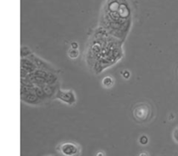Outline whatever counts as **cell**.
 <instances>
[{
	"label": "cell",
	"instance_id": "obj_1",
	"mask_svg": "<svg viewBox=\"0 0 178 156\" xmlns=\"http://www.w3.org/2000/svg\"><path fill=\"white\" fill-rule=\"evenodd\" d=\"M132 115L134 119L139 123L149 121L152 117V108L147 102H140L133 108Z\"/></svg>",
	"mask_w": 178,
	"mask_h": 156
},
{
	"label": "cell",
	"instance_id": "obj_2",
	"mask_svg": "<svg viewBox=\"0 0 178 156\" xmlns=\"http://www.w3.org/2000/svg\"><path fill=\"white\" fill-rule=\"evenodd\" d=\"M57 150L63 156H80L82 153L81 146L71 141H65L58 144Z\"/></svg>",
	"mask_w": 178,
	"mask_h": 156
},
{
	"label": "cell",
	"instance_id": "obj_3",
	"mask_svg": "<svg viewBox=\"0 0 178 156\" xmlns=\"http://www.w3.org/2000/svg\"><path fill=\"white\" fill-rule=\"evenodd\" d=\"M57 99L63 101V102L67 103V104H73L76 102V96L75 94L73 93V91H59L58 95L57 96Z\"/></svg>",
	"mask_w": 178,
	"mask_h": 156
},
{
	"label": "cell",
	"instance_id": "obj_4",
	"mask_svg": "<svg viewBox=\"0 0 178 156\" xmlns=\"http://www.w3.org/2000/svg\"><path fill=\"white\" fill-rule=\"evenodd\" d=\"M115 83V81L113 79L112 76H106L103 79L102 81V84L104 88H112L113 85Z\"/></svg>",
	"mask_w": 178,
	"mask_h": 156
},
{
	"label": "cell",
	"instance_id": "obj_5",
	"mask_svg": "<svg viewBox=\"0 0 178 156\" xmlns=\"http://www.w3.org/2000/svg\"><path fill=\"white\" fill-rule=\"evenodd\" d=\"M79 56V51L78 50H76V49H71L70 51H69V56L71 58V59H76Z\"/></svg>",
	"mask_w": 178,
	"mask_h": 156
},
{
	"label": "cell",
	"instance_id": "obj_6",
	"mask_svg": "<svg viewBox=\"0 0 178 156\" xmlns=\"http://www.w3.org/2000/svg\"><path fill=\"white\" fill-rule=\"evenodd\" d=\"M139 142L142 144V145H146L148 142H149V139L146 135H142L140 138H139Z\"/></svg>",
	"mask_w": 178,
	"mask_h": 156
},
{
	"label": "cell",
	"instance_id": "obj_7",
	"mask_svg": "<svg viewBox=\"0 0 178 156\" xmlns=\"http://www.w3.org/2000/svg\"><path fill=\"white\" fill-rule=\"evenodd\" d=\"M173 138H174L175 141L178 143V127L174 130V133H173Z\"/></svg>",
	"mask_w": 178,
	"mask_h": 156
},
{
	"label": "cell",
	"instance_id": "obj_8",
	"mask_svg": "<svg viewBox=\"0 0 178 156\" xmlns=\"http://www.w3.org/2000/svg\"><path fill=\"white\" fill-rule=\"evenodd\" d=\"M122 76L125 78V79H129V77L130 76V74L128 70H124L122 72Z\"/></svg>",
	"mask_w": 178,
	"mask_h": 156
},
{
	"label": "cell",
	"instance_id": "obj_9",
	"mask_svg": "<svg viewBox=\"0 0 178 156\" xmlns=\"http://www.w3.org/2000/svg\"><path fill=\"white\" fill-rule=\"evenodd\" d=\"M77 48H78V44H77V42H73L71 43V49H76V50H77Z\"/></svg>",
	"mask_w": 178,
	"mask_h": 156
},
{
	"label": "cell",
	"instance_id": "obj_10",
	"mask_svg": "<svg viewBox=\"0 0 178 156\" xmlns=\"http://www.w3.org/2000/svg\"><path fill=\"white\" fill-rule=\"evenodd\" d=\"M96 156H105V153L103 151H99L96 153Z\"/></svg>",
	"mask_w": 178,
	"mask_h": 156
},
{
	"label": "cell",
	"instance_id": "obj_11",
	"mask_svg": "<svg viewBox=\"0 0 178 156\" xmlns=\"http://www.w3.org/2000/svg\"><path fill=\"white\" fill-rule=\"evenodd\" d=\"M139 156H149V155H148V153L143 152V153H141L139 154Z\"/></svg>",
	"mask_w": 178,
	"mask_h": 156
},
{
	"label": "cell",
	"instance_id": "obj_12",
	"mask_svg": "<svg viewBox=\"0 0 178 156\" xmlns=\"http://www.w3.org/2000/svg\"><path fill=\"white\" fill-rule=\"evenodd\" d=\"M50 156H52V155H50Z\"/></svg>",
	"mask_w": 178,
	"mask_h": 156
}]
</instances>
